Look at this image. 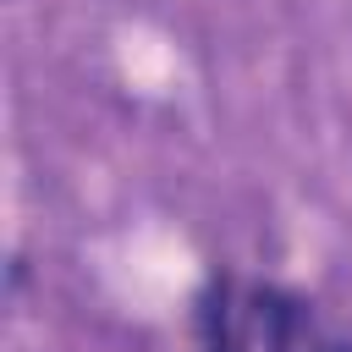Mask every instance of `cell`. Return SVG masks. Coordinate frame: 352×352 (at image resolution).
<instances>
[{
	"label": "cell",
	"mask_w": 352,
	"mask_h": 352,
	"mask_svg": "<svg viewBox=\"0 0 352 352\" xmlns=\"http://www.w3.org/2000/svg\"><path fill=\"white\" fill-rule=\"evenodd\" d=\"M204 352H297V308L275 286L214 275L198 297Z\"/></svg>",
	"instance_id": "cell-1"
}]
</instances>
